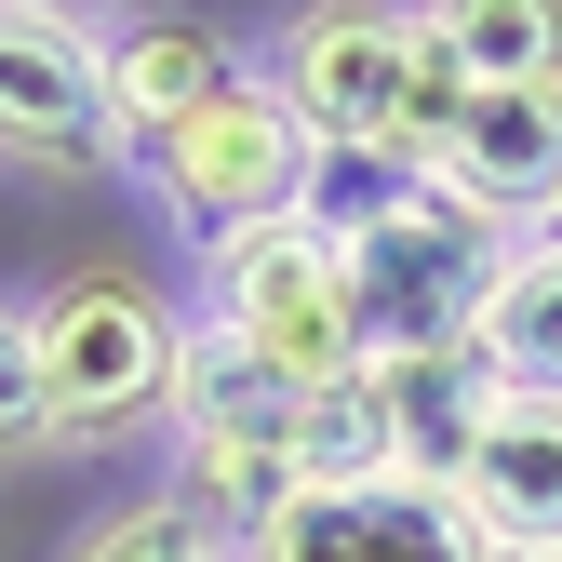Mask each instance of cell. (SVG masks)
Segmentation results:
<instances>
[{"label": "cell", "instance_id": "obj_7", "mask_svg": "<svg viewBox=\"0 0 562 562\" xmlns=\"http://www.w3.org/2000/svg\"><path fill=\"white\" fill-rule=\"evenodd\" d=\"M255 562H496V536L429 482H308Z\"/></svg>", "mask_w": 562, "mask_h": 562}, {"label": "cell", "instance_id": "obj_10", "mask_svg": "<svg viewBox=\"0 0 562 562\" xmlns=\"http://www.w3.org/2000/svg\"><path fill=\"white\" fill-rule=\"evenodd\" d=\"M456 509L496 536V549H562V402L549 389H509L496 402V429H482Z\"/></svg>", "mask_w": 562, "mask_h": 562}, {"label": "cell", "instance_id": "obj_22", "mask_svg": "<svg viewBox=\"0 0 562 562\" xmlns=\"http://www.w3.org/2000/svg\"><path fill=\"white\" fill-rule=\"evenodd\" d=\"M536 241H562V201H549V228H536Z\"/></svg>", "mask_w": 562, "mask_h": 562}, {"label": "cell", "instance_id": "obj_2", "mask_svg": "<svg viewBox=\"0 0 562 562\" xmlns=\"http://www.w3.org/2000/svg\"><path fill=\"white\" fill-rule=\"evenodd\" d=\"M201 322H215L228 348H255V362L281 389H348L375 362L362 322H348V281H335V241L295 228V215H268V228H228V241H201Z\"/></svg>", "mask_w": 562, "mask_h": 562}, {"label": "cell", "instance_id": "obj_3", "mask_svg": "<svg viewBox=\"0 0 562 562\" xmlns=\"http://www.w3.org/2000/svg\"><path fill=\"white\" fill-rule=\"evenodd\" d=\"M509 255H522V241H509V228H482L469 201H415L402 228L348 241L335 281H348V322H362V348H375V362H402V348H469V335H482V295H496V268H509Z\"/></svg>", "mask_w": 562, "mask_h": 562}, {"label": "cell", "instance_id": "obj_11", "mask_svg": "<svg viewBox=\"0 0 562 562\" xmlns=\"http://www.w3.org/2000/svg\"><path fill=\"white\" fill-rule=\"evenodd\" d=\"M241 81V54L201 27V14H148V27H108V121L134 148H161L188 108H215Z\"/></svg>", "mask_w": 562, "mask_h": 562}, {"label": "cell", "instance_id": "obj_15", "mask_svg": "<svg viewBox=\"0 0 562 562\" xmlns=\"http://www.w3.org/2000/svg\"><path fill=\"white\" fill-rule=\"evenodd\" d=\"M308 469L295 456H241V442H175V509L215 536V549H268L281 522H295Z\"/></svg>", "mask_w": 562, "mask_h": 562}, {"label": "cell", "instance_id": "obj_16", "mask_svg": "<svg viewBox=\"0 0 562 562\" xmlns=\"http://www.w3.org/2000/svg\"><path fill=\"white\" fill-rule=\"evenodd\" d=\"M482 362H496L509 389H549L562 402V241H522L509 268H496V295H482Z\"/></svg>", "mask_w": 562, "mask_h": 562}, {"label": "cell", "instance_id": "obj_18", "mask_svg": "<svg viewBox=\"0 0 562 562\" xmlns=\"http://www.w3.org/2000/svg\"><path fill=\"white\" fill-rule=\"evenodd\" d=\"M67 562H241V549H215L175 496H134V509H108V522H81V549Z\"/></svg>", "mask_w": 562, "mask_h": 562}, {"label": "cell", "instance_id": "obj_8", "mask_svg": "<svg viewBox=\"0 0 562 562\" xmlns=\"http://www.w3.org/2000/svg\"><path fill=\"white\" fill-rule=\"evenodd\" d=\"M429 175H442V201H469L482 228L536 241L549 201H562V94H469L456 148H442Z\"/></svg>", "mask_w": 562, "mask_h": 562}, {"label": "cell", "instance_id": "obj_17", "mask_svg": "<svg viewBox=\"0 0 562 562\" xmlns=\"http://www.w3.org/2000/svg\"><path fill=\"white\" fill-rule=\"evenodd\" d=\"M295 469H308V482H402V456H389V402H375V362L348 375V389H308V402H295Z\"/></svg>", "mask_w": 562, "mask_h": 562}, {"label": "cell", "instance_id": "obj_14", "mask_svg": "<svg viewBox=\"0 0 562 562\" xmlns=\"http://www.w3.org/2000/svg\"><path fill=\"white\" fill-rule=\"evenodd\" d=\"M469 94H562V0H415Z\"/></svg>", "mask_w": 562, "mask_h": 562}, {"label": "cell", "instance_id": "obj_4", "mask_svg": "<svg viewBox=\"0 0 562 562\" xmlns=\"http://www.w3.org/2000/svg\"><path fill=\"white\" fill-rule=\"evenodd\" d=\"M268 81L308 134H375L415 148V94H429V14L402 0H295L268 41Z\"/></svg>", "mask_w": 562, "mask_h": 562}, {"label": "cell", "instance_id": "obj_21", "mask_svg": "<svg viewBox=\"0 0 562 562\" xmlns=\"http://www.w3.org/2000/svg\"><path fill=\"white\" fill-rule=\"evenodd\" d=\"M496 562H562V549H496Z\"/></svg>", "mask_w": 562, "mask_h": 562}, {"label": "cell", "instance_id": "obj_12", "mask_svg": "<svg viewBox=\"0 0 562 562\" xmlns=\"http://www.w3.org/2000/svg\"><path fill=\"white\" fill-rule=\"evenodd\" d=\"M415 201H442V175L415 161V148H375V134H322V148H308V188H295V228H322V241L348 255V241L402 228Z\"/></svg>", "mask_w": 562, "mask_h": 562}, {"label": "cell", "instance_id": "obj_6", "mask_svg": "<svg viewBox=\"0 0 562 562\" xmlns=\"http://www.w3.org/2000/svg\"><path fill=\"white\" fill-rule=\"evenodd\" d=\"M0 148L41 175H108L121 121H108V41L41 14V0H0Z\"/></svg>", "mask_w": 562, "mask_h": 562}, {"label": "cell", "instance_id": "obj_19", "mask_svg": "<svg viewBox=\"0 0 562 562\" xmlns=\"http://www.w3.org/2000/svg\"><path fill=\"white\" fill-rule=\"evenodd\" d=\"M27 442H67V429H54V375H41V322H27V308H0V456H27Z\"/></svg>", "mask_w": 562, "mask_h": 562}, {"label": "cell", "instance_id": "obj_1", "mask_svg": "<svg viewBox=\"0 0 562 562\" xmlns=\"http://www.w3.org/2000/svg\"><path fill=\"white\" fill-rule=\"evenodd\" d=\"M41 322V375H54V429L67 442H108V429H148L175 415V375H188V308L134 268H67L54 295L27 308Z\"/></svg>", "mask_w": 562, "mask_h": 562}, {"label": "cell", "instance_id": "obj_9", "mask_svg": "<svg viewBox=\"0 0 562 562\" xmlns=\"http://www.w3.org/2000/svg\"><path fill=\"white\" fill-rule=\"evenodd\" d=\"M375 402H389V456L402 482H429V496H456L482 429H496L509 375L482 362V348H402V362H375Z\"/></svg>", "mask_w": 562, "mask_h": 562}, {"label": "cell", "instance_id": "obj_13", "mask_svg": "<svg viewBox=\"0 0 562 562\" xmlns=\"http://www.w3.org/2000/svg\"><path fill=\"white\" fill-rule=\"evenodd\" d=\"M175 442H241V456H295V389H281L255 348H228L215 322L188 335V375H175Z\"/></svg>", "mask_w": 562, "mask_h": 562}, {"label": "cell", "instance_id": "obj_5", "mask_svg": "<svg viewBox=\"0 0 562 562\" xmlns=\"http://www.w3.org/2000/svg\"><path fill=\"white\" fill-rule=\"evenodd\" d=\"M308 148L322 134L281 108V81L268 67H241V81L215 94V108H188L161 148H148V175H161V201L201 228V241H228V228H268V215H295V188H308Z\"/></svg>", "mask_w": 562, "mask_h": 562}, {"label": "cell", "instance_id": "obj_20", "mask_svg": "<svg viewBox=\"0 0 562 562\" xmlns=\"http://www.w3.org/2000/svg\"><path fill=\"white\" fill-rule=\"evenodd\" d=\"M41 14H67V27H81V14H121V0H41Z\"/></svg>", "mask_w": 562, "mask_h": 562}]
</instances>
